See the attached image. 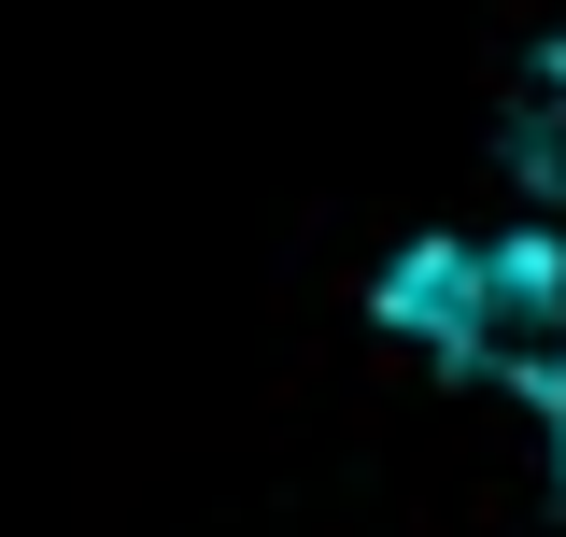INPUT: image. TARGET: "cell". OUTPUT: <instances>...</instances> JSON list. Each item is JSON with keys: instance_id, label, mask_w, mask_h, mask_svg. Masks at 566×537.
I'll return each mask as SVG.
<instances>
[{"instance_id": "6da1fadb", "label": "cell", "mask_w": 566, "mask_h": 537, "mask_svg": "<svg viewBox=\"0 0 566 537\" xmlns=\"http://www.w3.org/2000/svg\"><path fill=\"white\" fill-rule=\"evenodd\" d=\"M397 326L439 339L453 382L566 397V255L538 227H510V241H424V255L397 268Z\"/></svg>"}, {"instance_id": "7a4b0ae2", "label": "cell", "mask_w": 566, "mask_h": 537, "mask_svg": "<svg viewBox=\"0 0 566 537\" xmlns=\"http://www.w3.org/2000/svg\"><path fill=\"white\" fill-rule=\"evenodd\" d=\"M495 156H510V185H524L538 212H566V43L524 57V85L495 99Z\"/></svg>"}]
</instances>
